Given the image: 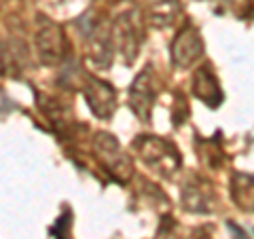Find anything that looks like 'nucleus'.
<instances>
[{
  "instance_id": "f257e3e1",
  "label": "nucleus",
  "mask_w": 254,
  "mask_h": 239,
  "mask_svg": "<svg viewBox=\"0 0 254 239\" xmlns=\"http://www.w3.org/2000/svg\"><path fill=\"white\" fill-rule=\"evenodd\" d=\"M136 150L140 153V159L146 165H150L155 172L163 174V176H172L180 165V155L176 153L170 142L153 138V135H140L136 140Z\"/></svg>"
},
{
  "instance_id": "f03ea898",
  "label": "nucleus",
  "mask_w": 254,
  "mask_h": 239,
  "mask_svg": "<svg viewBox=\"0 0 254 239\" xmlns=\"http://www.w3.org/2000/svg\"><path fill=\"white\" fill-rule=\"evenodd\" d=\"M36 47L38 55L45 63H60L64 53H66V41H64L62 30L55 26L53 21L41 17L38 19V30H36Z\"/></svg>"
},
{
  "instance_id": "7ed1b4c3",
  "label": "nucleus",
  "mask_w": 254,
  "mask_h": 239,
  "mask_svg": "<svg viewBox=\"0 0 254 239\" xmlns=\"http://www.w3.org/2000/svg\"><path fill=\"white\" fill-rule=\"evenodd\" d=\"M93 146L98 150V157L102 159V163L108 167V172L115 174V178H125L131 174V163H129V157H127L119 142L113 138L110 133H98L93 140Z\"/></svg>"
},
{
  "instance_id": "20e7f679",
  "label": "nucleus",
  "mask_w": 254,
  "mask_h": 239,
  "mask_svg": "<svg viewBox=\"0 0 254 239\" xmlns=\"http://www.w3.org/2000/svg\"><path fill=\"white\" fill-rule=\"evenodd\" d=\"M157 98V83H155V74L153 70L146 68L144 72H140L133 81L131 89H129V106L142 121L150 119V108L155 104Z\"/></svg>"
},
{
  "instance_id": "39448f33",
  "label": "nucleus",
  "mask_w": 254,
  "mask_h": 239,
  "mask_svg": "<svg viewBox=\"0 0 254 239\" xmlns=\"http://www.w3.org/2000/svg\"><path fill=\"white\" fill-rule=\"evenodd\" d=\"M203 51V43L195 28L187 26L172 43V61L178 68H189Z\"/></svg>"
},
{
  "instance_id": "423d86ee",
  "label": "nucleus",
  "mask_w": 254,
  "mask_h": 239,
  "mask_svg": "<svg viewBox=\"0 0 254 239\" xmlns=\"http://www.w3.org/2000/svg\"><path fill=\"white\" fill-rule=\"evenodd\" d=\"M85 98L89 102L93 115H98L104 121L115 113V91L108 83L98 81V78H89L85 87Z\"/></svg>"
},
{
  "instance_id": "0eeeda50",
  "label": "nucleus",
  "mask_w": 254,
  "mask_h": 239,
  "mask_svg": "<svg viewBox=\"0 0 254 239\" xmlns=\"http://www.w3.org/2000/svg\"><path fill=\"white\" fill-rule=\"evenodd\" d=\"M193 93L195 98H199L201 102H205L208 106H218L220 100H222V91L218 87L216 76L212 74L210 66H203L195 72L193 78Z\"/></svg>"
}]
</instances>
